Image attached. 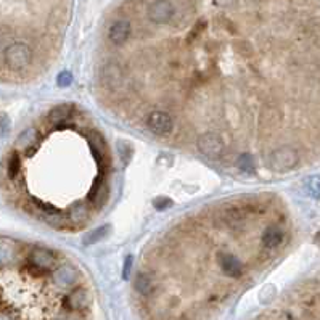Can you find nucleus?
I'll use <instances>...</instances> for the list:
<instances>
[{
	"mask_svg": "<svg viewBox=\"0 0 320 320\" xmlns=\"http://www.w3.org/2000/svg\"><path fill=\"white\" fill-rule=\"evenodd\" d=\"M132 34V23L127 18H118L109 25L106 31V40L111 47L123 45L129 40Z\"/></svg>",
	"mask_w": 320,
	"mask_h": 320,
	"instance_id": "3",
	"label": "nucleus"
},
{
	"mask_svg": "<svg viewBox=\"0 0 320 320\" xmlns=\"http://www.w3.org/2000/svg\"><path fill=\"white\" fill-rule=\"evenodd\" d=\"M142 123L145 124V127L156 137H169L175 127V121H174L172 115L168 111H163V109L150 111L145 118L142 119Z\"/></svg>",
	"mask_w": 320,
	"mask_h": 320,
	"instance_id": "2",
	"label": "nucleus"
},
{
	"mask_svg": "<svg viewBox=\"0 0 320 320\" xmlns=\"http://www.w3.org/2000/svg\"><path fill=\"white\" fill-rule=\"evenodd\" d=\"M318 237H320V235H318Z\"/></svg>",
	"mask_w": 320,
	"mask_h": 320,
	"instance_id": "4",
	"label": "nucleus"
},
{
	"mask_svg": "<svg viewBox=\"0 0 320 320\" xmlns=\"http://www.w3.org/2000/svg\"><path fill=\"white\" fill-rule=\"evenodd\" d=\"M195 147L203 156L209 159H219L225 156L227 153L225 140L216 132H204V134L198 135V139L195 140Z\"/></svg>",
	"mask_w": 320,
	"mask_h": 320,
	"instance_id": "1",
	"label": "nucleus"
}]
</instances>
